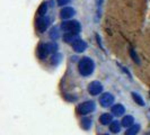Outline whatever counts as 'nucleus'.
<instances>
[{
  "label": "nucleus",
  "instance_id": "f257e3e1",
  "mask_svg": "<svg viewBox=\"0 0 150 135\" xmlns=\"http://www.w3.org/2000/svg\"><path fill=\"white\" fill-rule=\"evenodd\" d=\"M94 69H95V63L89 58H83V59H81V61L79 62V65H78L79 73L83 75V77H88V75H90L94 72Z\"/></svg>",
  "mask_w": 150,
  "mask_h": 135
},
{
  "label": "nucleus",
  "instance_id": "f03ea898",
  "mask_svg": "<svg viewBox=\"0 0 150 135\" xmlns=\"http://www.w3.org/2000/svg\"><path fill=\"white\" fill-rule=\"evenodd\" d=\"M61 28L67 32V33H72V34H78L81 27H80V24L77 22V20H67V22H63L61 25Z\"/></svg>",
  "mask_w": 150,
  "mask_h": 135
},
{
  "label": "nucleus",
  "instance_id": "7ed1b4c3",
  "mask_svg": "<svg viewBox=\"0 0 150 135\" xmlns=\"http://www.w3.org/2000/svg\"><path fill=\"white\" fill-rule=\"evenodd\" d=\"M95 108H96V106H95L94 101H85L77 107V112L80 115H87V114L94 112Z\"/></svg>",
  "mask_w": 150,
  "mask_h": 135
},
{
  "label": "nucleus",
  "instance_id": "20e7f679",
  "mask_svg": "<svg viewBox=\"0 0 150 135\" xmlns=\"http://www.w3.org/2000/svg\"><path fill=\"white\" fill-rule=\"evenodd\" d=\"M99 103H100V106L104 107V108H108L110 106H112L114 104V97H113L112 94L110 92H106V94H103L100 98H99Z\"/></svg>",
  "mask_w": 150,
  "mask_h": 135
},
{
  "label": "nucleus",
  "instance_id": "39448f33",
  "mask_svg": "<svg viewBox=\"0 0 150 135\" xmlns=\"http://www.w3.org/2000/svg\"><path fill=\"white\" fill-rule=\"evenodd\" d=\"M103 91V86L99 81H93L88 84V92L93 96H97L99 94H102Z\"/></svg>",
  "mask_w": 150,
  "mask_h": 135
},
{
  "label": "nucleus",
  "instance_id": "423d86ee",
  "mask_svg": "<svg viewBox=\"0 0 150 135\" xmlns=\"http://www.w3.org/2000/svg\"><path fill=\"white\" fill-rule=\"evenodd\" d=\"M49 25H50V20H49V18L43 17V16H41L38 20H36V28H38V30L40 32V33L45 32V30H47Z\"/></svg>",
  "mask_w": 150,
  "mask_h": 135
},
{
  "label": "nucleus",
  "instance_id": "0eeeda50",
  "mask_svg": "<svg viewBox=\"0 0 150 135\" xmlns=\"http://www.w3.org/2000/svg\"><path fill=\"white\" fill-rule=\"evenodd\" d=\"M72 47H74V50H75L76 52L81 53L87 49V44H86V42H85V41L80 39V38H78L75 43L72 44Z\"/></svg>",
  "mask_w": 150,
  "mask_h": 135
},
{
  "label": "nucleus",
  "instance_id": "6e6552de",
  "mask_svg": "<svg viewBox=\"0 0 150 135\" xmlns=\"http://www.w3.org/2000/svg\"><path fill=\"white\" fill-rule=\"evenodd\" d=\"M47 54H49V51H47L46 44H40V45H38V59L44 60V59H46Z\"/></svg>",
  "mask_w": 150,
  "mask_h": 135
},
{
  "label": "nucleus",
  "instance_id": "1a4fd4ad",
  "mask_svg": "<svg viewBox=\"0 0 150 135\" xmlns=\"http://www.w3.org/2000/svg\"><path fill=\"white\" fill-rule=\"evenodd\" d=\"M112 112L113 115H115V116H122L124 112H125V108L123 107V105H121V104H116V105H114L112 107Z\"/></svg>",
  "mask_w": 150,
  "mask_h": 135
},
{
  "label": "nucleus",
  "instance_id": "9d476101",
  "mask_svg": "<svg viewBox=\"0 0 150 135\" xmlns=\"http://www.w3.org/2000/svg\"><path fill=\"white\" fill-rule=\"evenodd\" d=\"M74 14H75V10H74L72 8L64 7L62 10H61V18H63V19H68V18L72 17Z\"/></svg>",
  "mask_w": 150,
  "mask_h": 135
},
{
  "label": "nucleus",
  "instance_id": "9b49d317",
  "mask_svg": "<svg viewBox=\"0 0 150 135\" xmlns=\"http://www.w3.org/2000/svg\"><path fill=\"white\" fill-rule=\"evenodd\" d=\"M99 122L103 124V125H108L113 122L112 115L110 114H103L100 117H99Z\"/></svg>",
  "mask_w": 150,
  "mask_h": 135
},
{
  "label": "nucleus",
  "instance_id": "f8f14e48",
  "mask_svg": "<svg viewBox=\"0 0 150 135\" xmlns=\"http://www.w3.org/2000/svg\"><path fill=\"white\" fill-rule=\"evenodd\" d=\"M64 41L67 42V43H69V44H74L76 41L78 39V36H77V34H72V33H67L66 35H64Z\"/></svg>",
  "mask_w": 150,
  "mask_h": 135
},
{
  "label": "nucleus",
  "instance_id": "ddd939ff",
  "mask_svg": "<svg viewBox=\"0 0 150 135\" xmlns=\"http://www.w3.org/2000/svg\"><path fill=\"white\" fill-rule=\"evenodd\" d=\"M133 122H134V118L132 117V116H125V117H123V120H122V125L124 126V127H131L132 125H133Z\"/></svg>",
  "mask_w": 150,
  "mask_h": 135
},
{
  "label": "nucleus",
  "instance_id": "4468645a",
  "mask_svg": "<svg viewBox=\"0 0 150 135\" xmlns=\"http://www.w3.org/2000/svg\"><path fill=\"white\" fill-rule=\"evenodd\" d=\"M110 129L113 133H119L121 129V125L117 120H113L112 123L110 124Z\"/></svg>",
  "mask_w": 150,
  "mask_h": 135
},
{
  "label": "nucleus",
  "instance_id": "2eb2a0df",
  "mask_svg": "<svg viewBox=\"0 0 150 135\" xmlns=\"http://www.w3.org/2000/svg\"><path fill=\"white\" fill-rule=\"evenodd\" d=\"M132 98H133V100L135 101V104H138L139 106H144V101H143L142 97H141L139 94L132 92Z\"/></svg>",
  "mask_w": 150,
  "mask_h": 135
},
{
  "label": "nucleus",
  "instance_id": "dca6fc26",
  "mask_svg": "<svg viewBox=\"0 0 150 135\" xmlns=\"http://www.w3.org/2000/svg\"><path fill=\"white\" fill-rule=\"evenodd\" d=\"M139 131H140V126H139V125H132V126L125 132V135H137Z\"/></svg>",
  "mask_w": 150,
  "mask_h": 135
},
{
  "label": "nucleus",
  "instance_id": "f3484780",
  "mask_svg": "<svg viewBox=\"0 0 150 135\" xmlns=\"http://www.w3.org/2000/svg\"><path fill=\"white\" fill-rule=\"evenodd\" d=\"M81 126H83L85 129H89L90 126H91V120L90 118H87V117H85L81 120Z\"/></svg>",
  "mask_w": 150,
  "mask_h": 135
},
{
  "label": "nucleus",
  "instance_id": "a211bd4d",
  "mask_svg": "<svg viewBox=\"0 0 150 135\" xmlns=\"http://www.w3.org/2000/svg\"><path fill=\"white\" fill-rule=\"evenodd\" d=\"M46 47H47V51L49 53H57V50H58V45L55 43H47L46 44Z\"/></svg>",
  "mask_w": 150,
  "mask_h": 135
},
{
  "label": "nucleus",
  "instance_id": "6ab92c4d",
  "mask_svg": "<svg viewBox=\"0 0 150 135\" xmlns=\"http://www.w3.org/2000/svg\"><path fill=\"white\" fill-rule=\"evenodd\" d=\"M60 62H61V55L58 54V53H54V55L52 56V60H51V63L54 64V65H57V64H59Z\"/></svg>",
  "mask_w": 150,
  "mask_h": 135
},
{
  "label": "nucleus",
  "instance_id": "aec40b11",
  "mask_svg": "<svg viewBox=\"0 0 150 135\" xmlns=\"http://www.w3.org/2000/svg\"><path fill=\"white\" fill-rule=\"evenodd\" d=\"M46 10H47V6H46V4H42L41 6H40V8H38V14L40 16H43L46 13Z\"/></svg>",
  "mask_w": 150,
  "mask_h": 135
},
{
  "label": "nucleus",
  "instance_id": "412c9836",
  "mask_svg": "<svg viewBox=\"0 0 150 135\" xmlns=\"http://www.w3.org/2000/svg\"><path fill=\"white\" fill-rule=\"evenodd\" d=\"M130 55H131V58H132V60L134 61L137 64H140V60H139V58H138V55H137V53L134 52V50H130Z\"/></svg>",
  "mask_w": 150,
  "mask_h": 135
},
{
  "label": "nucleus",
  "instance_id": "4be33fe9",
  "mask_svg": "<svg viewBox=\"0 0 150 135\" xmlns=\"http://www.w3.org/2000/svg\"><path fill=\"white\" fill-rule=\"evenodd\" d=\"M50 37L52 38V39H57V38L59 37V32H58V30H57V28H52V30H51Z\"/></svg>",
  "mask_w": 150,
  "mask_h": 135
},
{
  "label": "nucleus",
  "instance_id": "5701e85b",
  "mask_svg": "<svg viewBox=\"0 0 150 135\" xmlns=\"http://www.w3.org/2000/svg\"><path fill=\"white\" fill-rule=\"evenodd\" d=\"M69 2H70V0H58V5L59 6H64Z\"/></svg>",
  "mask_w": 150,
  "mask_h": 135
},
{
  "label": "nucleus",
  "instance_id": "b1692460",
  "mask_svg": "<svg viewBox=\"0 0 150 135\" xmlns=\"http://www.w3.org/2000/svg\"><path fill=\"white\" fill-rule=\"evenodd\" d=\"M103 135H108V134H103Z\"/></svg>",
  "mask_w": 150,
  "mask_h": 135
}]
</instances>
